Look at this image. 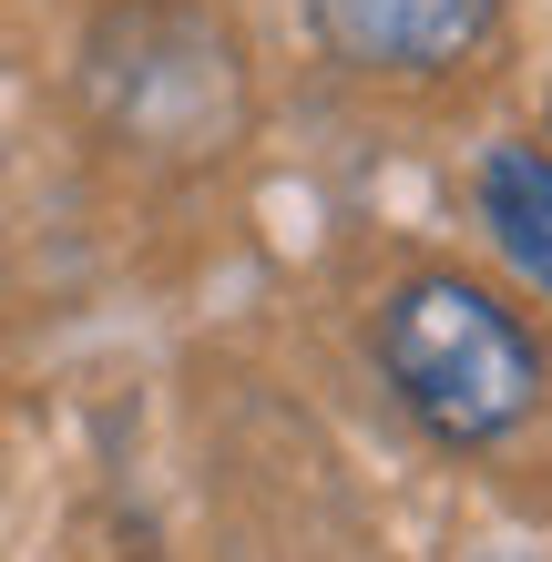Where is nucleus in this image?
Wrapping results in <instances>:
<instances>
[{
  "label": "nucleus",
  "mask_w": 552,
  "mask_h": 562,
  "mask_svg": "<svg viewBox=\"0 0 552 562\" xmlns=\"http://www.w3.org/2000/svg\"><path fill=\"white\" fill-rule=\"evenodd\" d=\"M92 103L113 113V134H134L154 154H205L236 123V52L225 31L194 11H113L92 31Z\"/></svg>",
  "instance_id": "f03ea898"
},
{
  "label": "nucleus",
  "mask_w": 552,
  "mask_h": 562,
  "mask_svg": "<svg viewBox=\"0 0 552 562\" xmlns=\"http://www.w3.org/2000/svg\"><path fill=\"white\" fill-rule=\"evenodd\" d=\"M481 215H492L502 256L552 296V154L542 144H502L481 164Z\"/></svg>",
  "instance_id": "20e7f679"
},
{
  "label": "nucleus",
  "mask_w": 552,
  "mask_h": 562,
  "mask_svg": "<svg viewBox=\"0 0 552 562\" xmlns=\"http://www.w3.org/2000/svg\"><path fill=\"white\" fill-rule=\"evenodd\" d=\"M307 21L348 72H450L481 52L492 0H307Z\"/></svg>",
  "instance_id": "7ed1b4c3"
},
{
  "label": "nucleus",
  "mask_w": 552,
  "mask_h": 562,
  "mask_svg": "<svg viewBox=\"0 0 552 562\" xmlns=\"http://www.w3.org/2000/svg\"><path fill=\"white\" fill-rule=\"evenodd\" d=\"M379 369L399 409L450 450H492L542 409V348L471 277H409L379 307Z\"/></svg>",
  "instance_id": "f257e3e1"
}]
</instances>
